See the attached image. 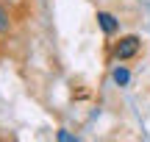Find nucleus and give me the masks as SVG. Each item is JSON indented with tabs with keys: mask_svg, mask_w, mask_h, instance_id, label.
Here are the masks:
<instances>
[{
	"mask_svg": "<svg viewBox=\"0 0 150 142\" xmlns=\"http://www.w3.org/2000/svg\"><path fill=\"white\" fill-rule=\"evenodd\" d=\"M139 50H142V39L136 36V33H125V36H120L117 42H114L111 59L114 61H131V59L139 56Z\"/></svg>",
	"mask_w": 150,
	"mask_h": 142,
	"instance_id": "obj_1",
	"label": "nucleus"
},
{
	"mask_svg": "<svg viewBox=\"0 0 150 142\" xmlns=\"http://www.w3.org/2000/svg\"><path fill=\"white\" fill-rule=\"evenodd\" d=\"M95 20H97V28L103 31V36H117L120 33V20L111 14V11H97Z\"/></svg>",
	"mask_w": 150,
	"mask_h": 142,
	"instance_id": "obj_2",
	"label": "nucleus"
},
{
	"mask_svg": "<svg viewBox=\"0 0 150 142\" xmlns=\"http://www.w3.org/2000/svg\"><path fill=\"white\" fill-rule=\"evenodd\" d=\"M111 84L114 87H128L131 84V70L125 67V61H117L111 67Z\"/></svg>",
	"mask_w": 150,
	"mask_h": 142,
	"instance_id": "obj_3",
	"label": "nucleus"
},
{
	"mask_svg": "<svg viewBox=\"0 0 150 142\" xmlns=\"http://www.w3.org/2000/svg\"><path fill=\"white\" fill-rule=\"evenodd\" d=\"M11 31V14L6 11V6H0V36Z\"/></svg>",
	"mask_w": 150,
	"mask_h": 142,
	"instance_id": "obj_4",
	"label": "nucleus"
},
{
	"mask_svg": "<svg viewBox=\"0 0 150 142\" xmlns=\"http://www.w3.org/2000/svg\"><path fill=\"white\" fill-rule=\"evenodd\" d=\"M56 139L59 142H78V134L67 131V128H59V131H56Z\"/></svg>",
	"mask_w": 150,
	"mask_h": 142,
	"instance_id": "obj_5",
	"label": "nucleus"
}]
</instances>
